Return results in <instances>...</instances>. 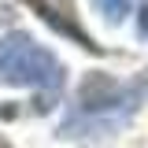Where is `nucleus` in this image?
<instances>
[{
    "label": "nucleus",
    "mask_w": 148,
    "mask_h": 148,
    "mask_svg": "<svg viewBox=\"0 0 148 148\" xmlns=\"http://www.w3.org/2000/svg\"><path fill=\"white\" fill-rule=\"evenodd\" d=\"M141 96L130 85H119L108 74H89L78 89V100H74V111L63 119V133L71 137H82V133H108V130H119L130 115L137 111Z\"/></svg>",
    "instance_id": "f257e3e1"
},
{
    "label": "nucleus",
    "mask_w": 148,
    "mask_h": 148,
    "mask_svg": "<svg viewBox=\"0 0 148 148\" xmlns=\"http://www.w3.org/2000/svg\"><path fill=\"white\" fill-rule=\"evenodd\" d=\"M0 82L8 85H34V89L45 92V111L52 108L56 92L63 89V67L48 48L34 45L26 34H15L4 41L0 48Z\"/></svg>",
    "instance_id": "f03ea898"
},
{
    "label": "nucleus",
    "mask_w": 148,
    "mask_h": 148,
    "mask_svg": "<svg viewBox=\"0 0 148 148\" xmlns=\"http://www.w3.org/2000/svg\"><path fill=\"white\" fill-rule=\"evenodd\" d=\"M26 4H30L37 15H41L48 26H52L56 34L71 37L74 45H82L85 52H100V45H96V41H92L85 30H82V22H78V11H74V4H71V0H26Z\"/></svg>",
    "instance_id": "7ed1b4c3"
},
{
    "label": "nucleus",
    "mask_w": 148,
    "mask_h": 148,
    "mask_svg": "<svg viewBox=\"0 0 148 148\" xmlns=\"http://www.w3.org/2000/svg\"><path fill=\"white\" fill-rule=\"evenodd\" d=\"M130 4H133V0H92V8L108 18V22H122V18L130 15Z\"/></svg>",
    "instance_id": "20e7f679"
},
{
    "label": "nucleus",
    "mask_w": 148,
    "mask_h": 148,
    "mask_svg": "<svg viewBox=\"0 0 148 148\" xmlns=\"http://www.w3.org/2000/svg\"><path fill=\"white\" fill-rule=\"evenodd\" d=\"M137 30H141V37L148 41V0L141 4V15H137Z\"/></svg>",
    "instance_id": "39448f33"
},
{
    "label": "nucleus",
    "mask_w": 148,
    "mask_h": 148,
    "mask_svg": "<svg viewBox=\"0 0 148 148\" xmlns=\"http://www.w3.org/2000/svg\"><path fill=\"white\" fill-rule=\"evenodd\" d=\"M0 148H11V145H8V141H4V137H0Z\"/></svg>",
    "instance_id": "423d86ee"
}]
</instances>
